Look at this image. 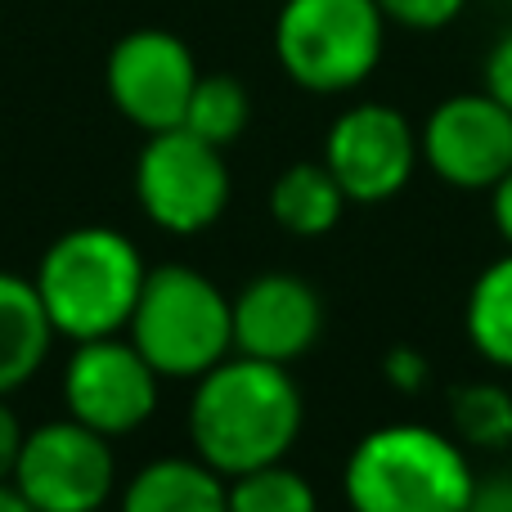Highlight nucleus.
Here are the masks:
<instances>
[{
	"label": "nucleus",
	"instance_id": "obj_1",
	"mask_svg": "<svg viewBox=\"0 0 512 512\" xmlns=\"http://www.w3.org/2000/svg\"><path fill=\"white\" fill-rule=\"evenodd\" d=\"M301 418L306 405L288 364L239 355L198 378L189 400V441L207 468L243 477L265 463H283L301 436Z\"/></svg>",
	"mask_w": 512,
	"mask_h": 512
},
{
	"label": "nucleus",
	"instance_id": "obj_2",
	"mask_svg": "<svg viewBox=\"0 0 512 512\" xmlns=\"http://www.w3.org/2000/svg\"><path fill=\"white\" fill-rule=\"evenodd\" d=\"M342 490L351 512H463L477 472L468 445L423 423H391L351 450Z\"/></svg>",
	"mask_w": 512,
	"mask_h": 512
},
{
	"label": "nucleus",
	"instance_id": "obj_3",
	"mask_svg": "<svg viewBox=\"0 0 512 512\" xmlns=\"http://www.w3.org/2000/svg\"><path fill=\"white\" fill-rule=\"evenodd\" d=\"M144 274L149 265L122 230L81 225L45 248L32 283L45 301L54 333L68 342H95L131 324Z\"/></svg>",
	"mask_w": 512,
	"mask_h": 512
},
{
	"label": "nucleus",
	"instance_id": "obj_4",
	"mask_svg": "<svg viewBox=\"0 0 512 512\" xmlns=\"http://www.w3.org/2000/svg\"><path fill=\"white\" fill-rule=\"evenodd\" d=\"M126 328L158 378H203L234 351L230 297L194 265H158L144 274Z\"/></svg>",
	"mask_w": 512,
	"mask_h": 512
},
{
	"label": "nucleus",
	"instance_id": "obj_5",
	"mask_svg": "<svg viewBox=\"0 0 512 512\" xmlns=\"http://www.w3.org/2000/svg\"><path fill=\"white\" fill-rule=\"evenodd\" d=\"M387 45L378 0H283L274 59L310 95H342L373 77Z\"/></svg>",
	"mask_w": 512,
	"mask_h": 512
},
{
	"label": "nucleus",
	"instance_id": "obj_6",
	"mask_svg": "<svg viewBox=\"0 0 512 512\" xmlns=\"http://www.w3.org/2000/svg\"><path fill=\"white\" fill-rule=\"evenodd\" d=\"M135 194L158 230L167 234H198L221 221L230 207V171L216 144L203 135L171 126L153 131L135 162Z\"/></svg>",
	"mask_w": 512,
	"mask_h": 512
},
{
	"label": "nucleus",
	"instance_id": "obj_7",
	"mask_svg": "<svg viewBox=\"0 0 512 512\" xmlns=\"http://www.w3.org/2000/svg\"><path fill=\"white\" fill-rule=\"evenodd\" d=\"M14 481L36 512H99L113 495V450L108 436L77 418L41 423L23 436Z\"/></svg>",
	"mask_w": 512,
	"mask_h": 512
},
{
	"label": "nucleus",
	"instance_id": "obj_8",
	"mask_svg": "<svg viewBox=\"0 0 512 512\" xmlns=\"http://www.w3.org/2000/svg\"><path fill=\"white\" fill-rule=\"evenodd\" d=\"M198 77L203 72H198L189 45L176 32H162V27L126 32L113 45L108 68H104L108 95H113L117 113L140 126L144 135L185 126V108H189Z\"/></svg>",
	"mask_w": 512,
	"mask_h": 512
},
{
	"label": "nucleus",
	"instance_id": "obj_9",
	"mask_svg": "<svg viewBox=\"0 0 512 512\" xmlns=\"http://www.w3.org/2000/svg\"><path fill=\"white\" fill-rule=\"evenodd\" d=\"M423 149L409 117L391 104H355L328 126L324 167L351 203H387L414 180Z\"/></svg>",
	"mask_w": 512,
	"mask_h": 512
},
{
	"label": "nucleus",
	"instance_id": "obj_10",
	"mask_svg": "<svg viewBox=\"0 0 512 512\" xmlns=\"http://www.w3.org/2000/svg\"><path fill=\"white\" fill-rule=\"evenodd\" d=\"M423 162L454 189H495L512 171V108L490 90L450 95L427 113L418 135Z\"/></svg>",
	"mask_w": 512,
	"mask_h": 512
},
{
	"label": "nucleus",
	"instance_id": "obj_11",
	"mask_svg": "<svg viewBox=\"0 0 512 512\" xmlns=\"http://www.w3.org/2000/svg\"><path fill=\"white\" fill-rule=\"evenodd\" d=\"M63 405L99 436H126L149 423L158 409V369L135 342L117 337L77 342L63 369Z\"/></svg>",
	"mask_w": 512,
	"mask_h": 512
},
{
	"label": "nucleus",
	"instance_id": "obj_12",
	"mask_svg": "<svg viewBox=\"0 0 512 512\" xmlns=\"http://www.w3.org/2000/svg\"><path fill=\"white\" fill-rule=\"evenodd\" d=\"M230 310L234 351L270 364H292L297 355H306L324 328L319 292L297 274H261L230 301Z\"/></svg>",
	"mask_w": 512,
	"mask_h": 512
},
{
	"label": "nucleus",
	"instance_id": "obj_13",
	"mask_svg": "<svg viewBox=\"0 0 512 512\" xmlns=\"http://www.w3.org/2000/svg\"><path fill=\"white\" fill-rule=\"evenodd\" d=\"M54 324L32 279L0 270V396L18 391L45 364L54 346Z\"/></svg>",
	"mask_w": 512,
	"mask_h": 512
},
{
	"label": "nucleus",
	"instance_id": "obj_14",
	"mask_svg": "<svg viewBox=\"0 0 512 512\" xmlns=\"http://www.w3.org/2000/svg\"><path fill=\"white\" fill-rule=\"evenodd\" d=\"M122 512H230V486L203 459H158L131 477Z\"/></svg>",
	"mask_w": 512,
	"mask_h": 512
},
{
	"label": "nucleus",
	"instance_id": "obj_15",
	"mask_svg": "<svg viewBox=\"0 0 512 512\" xmlns=\"http://www.w3.org/2000/svg\"><path fill=\"white\" fill-rule=\"evenodd\" d=\"M346 189L324 162H292L270 185V216L297 239H324L346 212Z\"/></svg>",
	"mask_w": 512,
	"mask_h": 512
},
{
	"label": "nucleus",
	"instance_id": "obj_16",
	"mask_svg": "<svg viewBox=\"0 0 512 512\" xmlns=\"http://www.w3.org/2000/svg\"><path fill=\"white\" fill-rule=\"evenodd\" d=\"M463 328L481 360L512 373V252L477 274L463 306Z\"/></svg>",
	"mask_w": 512,
	"mask_h": 512
},
{
	"label": "nucleus",
	"instance_id": "obj_17",
	"mask_svg": "<svg viewBox=\"0 0 512 512\" xmlns=\"http://www.w3.org/2000/svg\"><path fill=\"white\" fill-rule=\"evenodd\" d=\"M248 122H252V99L239 77H230V72L198 77L189 108H185V131L203 135L207 144L225 149V144H234L248 131Z\"/></svg>",
	"mask_w": 512,
	"mask_h": 512
},
{
	"label": "nucleus",
	"instance_id": "obj_18",
	"mask_svg": "<svg viewBox=\"0 0 512 512\" xmlns=\"http://www.w3.org/2000/svg\"><path fill=\"white\" fill-rule=\"evenodd\" d=\"M450 423L468 450L512 445V391L499 382H463L450 391Z\"/></svg>",
	"mask_w": 512,
	"mask_h": 512
},
{
	"label": "nucleus",
	"instance_id": "obj_19",
	"mask_svg": "<svg viewBox=\"0 0 512 512\" xmlns=\"http://www.w3.org/2000/svg\"><path fill=\"white\" fill-rule=\"evenodd\" d=\"M230 512H319V499L301 472L265 463L256 472L230 477Z\"/></svg>",
	"mask_w": 512,
	"mask_h": 512
},
{
	"label": "nucleus",
	"instance_id": "obj_20",
	"mask_svg": "<svg viewBox=\"0 0 512 512\" xmlns=\"http://www.w3.org/2000/svg\"><path fill=\"white\" fill-rule=\"evenodd\" d=\"M387 23L409 27V32H441L468 9V0H378Z\"/></svg>",
	"mask_w": 512,
	"mask_h": 512
},
{
	"label": "nucleus",
	"instance_id": "obj_21",
	"mask_svg": "<svg viewBox=\"0 0 512 512\" xmlns=\"http://www.w3.org/2000/svg\"><path fill=\"white\" fill-rule=\"evenodd\" d=\"M382 373H387V382L396 391H423L427 378H432V369H427L423 351H414V346H391L387 355H382Z\"/></svg>",
	"mask_w": 512,
	"mask_h": 512
},
{
	"label": "nucleus",
	"instance_id": "obj_22",
	"mask_svg": "<svg viewBox=\"0 0 512 512\" xmlns=\"http://www.w3.org/2000/svg\"><path fill=\"white\" fill-rule=\"evenodd\" d=\"M486 90L504 108H512V27L490 45V54H486Z\"/></svg>",
	"mask_w": 512,
	"mask_h": 512
},
{
	"label": "nucleus",
	"instance_id": "obj_23",
	"mask_svg": "<svg viewBox=\"0 0 512 512\" xmlns=\"http://www.w3.org/2000/svg\"><path fill=\"white\" fill-rule=\"evenodd\" d=\"M472 508L477 512H512V468L490 472V477H477Z\"/></svg>",
	"mask_w": 512,
	"mask_h": 512
},
{
	"label": "nucleus",
	"instance_id": "obj_24",
	"mask_svg": "<svg viewBox=\"0 0 512 512\" xmlns=\"http://www.w3.org/2000/svg\"><path fill=\"white\" fill-rule=\"evenodd\" d=\"M23 427H18L14 409L5 405V396H0V481L14 477V463H18V450H23Z\"/></svg>",
	"mask_w": 512,
	"mask_h": 512
},
{
	"label": "nucleus",
	"instance_id": "obj_25",
	"mask_svg": "<svg viewBox=\"0 0 512 512\" xmlns=\"http://www.w3.org/2000/svg\"><path fill=\"white\" fill-rule=\"evenodd\" d=\"M490 216H495V230L504 234V243L512 252V171L490 189Z\"/></svg>",
	"mask_w": 512,
	"mask_h": 512
},
{
	"label": "nucleus",
	"instance_id": "obj_26",
	"mask_svg": "<svg viewBox=\"0 0 512 512\" xmlns=\"http://www.w3.org/2000/svg\"><path fill=\"white\" fill-rule=\"evenodd\" d=\"M0 512H36V504L14 486V481H0Z\"/></svg>",
	"mask_w": 512,
	"mask_h": 512
},
{
	"label": "nucleus",
	"instance_id": "obj_27",
	"mask_svg": "<svg viewBox=\"0 0 512 512\" xmlns=\"http://www.w3.org/2000/svg\"><path fill=\"white\" fill-rule=\"evenodd\" d=\"M463 512H477V508H472V504H468V508H463Z\"/></svg>",
	"mask_w": 512,
	"mask_h": 512
}]
</instances>
